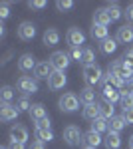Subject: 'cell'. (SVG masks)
I'll list each match as a JSON object with an SVG mask.
<instances>
[{
  "mask_svg": "<svg viewBox=\"0 0 133 149\" xmlns=\"http://www.w3.org/2000/svg\"><path fill=\"white\" fill-rule=\"evenodd\" d=\"M84 80L88 86H95L103 81V74H101V68L97 64H89V66H84Z\"/></svg>",
  "mask_w": 133,
  "mask_h": 149,
  "instance_id": "1",
  "label": "cell"
},
{
  "mask_svg": "<svg viewBox=\"0 0 133 149\" xmlns=\"http://www.w3.org/2000/svg\"><path fill=\"white\" fill-rule=\"evenodd\" d=\"M109 74L117 76V78H121L123 81L133 80V68L125 66V64H123V60H117V62H113V64H111V66H109Z\"/></svg>",
  "mask_w": 133,
  "mask_h": 149,
  "instance_id": "2",
  "label": "cell"
},
{
  "mask_svg": "<svg viewBox=\"0 0 133 149\" xmlns=\"http://www.w3.org/2000/svg\"><path fill=\"white\" fill-rule=\"evenodd\" d=\"M79 107V100L76 93H64L62 97H60V109L62 111H68V113H72V111H76Z\"/></svg>",
  "mask_w": 133,
  "mask_h": 149,
  "instance_id": "3",
  "label": "cell"
},
{
  "mask_svg": "<svg viewBox=\"0 0 133 149\" xmlns=\"http://www.w3.org/2000/svg\"><path fill=\"white\" fill-rule=\"evenodd\" d=\"M16 88H18V92H22L24 95H30V93L38 92V81L32 80L30 76H22L20 80L16 81Z\"/></svg>",
  "mask_w": 133,
  "mask_h": 149,
  "instance_id": "4",
  "label": "cell"
},
{
  "mask_svg": "<svg viewBox=\"0 0 133 149\" xmlns=\"http://www.w3.org/2000/svg\"><path fill=\"white\" fill-rule=\"evenodd\" d=\"M70 56H68L66 52H54L52 56H50V64H52V68L56 72H64V70L70 66Z\"/></svg>",
  "mask_w": 133,
  "mask_h": 149,
  "instance_id": "5",
  "label": "cell"
},
{
  "mask_svg": "<svg viewBox=\"0 0 133 149\" xmlns=\"http://www.w3.org/2000/svg\"><path fill=\"white\" fill-rule=\"evenodd\" d=\"M64 139H66L68 145H78L79 141H84V135H81L79 127H76V125H68L66 129H64Z\"/></svg>",
  "mask_w": 133,
  "mask_h": 149,
  "instance_id": "6",
  "label": "cell"
},
{
  "mask_svg": "<svg viewBox=\"0 0 133 149\" xmlns=\"http://www.w3.org/2000/svg\"><path fill=\"white\" fill-rule=\"evenodd\" d=\"M66 40L70 44V48H79V44L86 42V36H84V32L79 28H70L66 34Z\"/></svg>",
  "mask_w": 133,
  "mask_h": 149,
  "instance_id": "7",
  "label": "cell"
},
{
  "mask_svg": "<svg viewBox=\"0 0 133 149\" xmlns=\"http://www.w3.org/2000/svg\"><path fill=\"white\" fill-rule=\"evenodd\" d=\"M54 72L56 70L52 68L50 62H38V66H36V70H34V76H36V80H48Z\"/></svg>",
  "mask_w": 133,
  "mask_h": 149,
  "instance_id": "8",
  "label": "cell"
},
{
  "mask_svg": "<svg viewBox=\"0 0 133 149\" xmlns=\"http://www.w3.org/2000/svg\"><path fill=\"white\" fill-rule=\"evenodd\" d=\"M18 113H20V109L12 103H2V107H0V119L2 121H12L18 117Z\"/></svg>",
  "mask_w": 133,
  "mask_h": 149,
  "instance_id": "9",
  "label": "cell"
},
{
  "mask_svg": "<svg viewBox=\"0 0 133 149\" xmlns=\"http://www.w3.org/2000/svg\"><path fill=\"white\" fill-rule=\"evenodd\" d=\"M66 81H68V78H66L64 72H54V74L48 78V88H50V90H62V88L66 86Z\"/></svg>",
  "mask_w": 133,
  "mask_h": 149,
  "instance_id": "10",
  "label": "cell"
},
{
  "mask_svg": "<svg viewBox=\"0 0 133 149\" xmlns=\"http://www.w3.org/2000/svg\"><path fill=\"white\" fill-rule=\"evenodd\" d=\"M101 97L107 100V102H111V103L121 102V92H117L111 84H103V88H101Z\"/></svg>",
  "mask_w": 133,
  "mask_h": 149,
  "instance_id": "11",
  "label": "cell"
},
{
  "mask_svg": "<svg viewBox=\"0 0 133 149\" xmlns=\"http://www.w3.org/2000/svg\"><path fill=\"white\" fill-rule=\"evenodd\" d=\"M18 36H20V40H32L36 36V26L32 22H22L18 26Z\"/></svg>",
  "mask_w": 133,
  "mask_h": 149,
  "instance_id": "12",
  "label": "cell"
},
{
  "mask_svg": "<svg viewBox=\"0 0 133 149\" xmlns=\"http://www.w3.org/2000/svg\"><path fill=\"white\" fill-rule=\"evenodd\" d=\"M97 107H100V115H101V117H105V119H111V117L115 115V107H113V103L107 102V100H103V97L97 102Z\"/></svg>",
  "mask_w": 133,
  "mask_h": 149,
  "instance_id": "13",
  "label": "cell"
},
{
  "mask_svg": "<svg viewBox=\"0 0 133 149\" xmlns=\"http://www.w3.org/2000/svg\"><path fill=\"white\" fill-rule=\"evenodd\" d=\"M119 44H133V28L131 26H121L117 30V38H115Z\"/></svg>",
  "mask_w": 133,
  "mask_h": 149,
  "instance_id": "14",
  "label": "cell"
},
{
  "mask_svg": "<svg viewBox=\"0 0 133 149\" xmlns=\"http://www.w3.org/2000/svg\"><path fill=\"white\" fill-rule=\"evenodd\" d=\"M10 139L12 141H18V143H26L28 141V129L22 125H14L10 129Z\"/></svg>",
  "mask_w": 133,
  "mask_h": 149,
  "instance_id": "15",
  "label": "cell"
},
{
  "mask_svg": "<svg viewBox=\"0 0 133 149\" xmlns=\"http://www.w3.org/2000/svg\"><path fill=\"white\" fill-rule=\"evenodd\" d=\"M36 60H34L32 54H24L20 60H18V68H20V72H32V70H36Z\"/></svg>",
  "mask_w": 133,
  "mask_h": 149,
  "instance_id": "16",
  "label": "cell"
},
{
  "mask_svg": "<svg viewBox=\"0 0 133 149\" xmlns=\"http://www.w3.org/2000/svg\"><path fill=\"white\" fill-rule=\"evenodd\" d=\"M84 143H86V147L97 149V145L103 143V139L100 137V133H95V131H91V129H89L88 133H84Z\"/></svg>",
  "mask_w": 133,
  "mask_h": 149,
  "instance_id": "17",
  "label": "cell"
},
{
  "mask_svg": "<svg viewBox=\"0 0 133 149\" xmlns=\"http://www.w3.org/2000/svg\"><path fill=\"white\" fill-rule=\"evenodd\" d=\"M107 125H109V131L119 133L123 127L127 125V121H125V117H123V115H113L111 119H107Z\"/></svg>",
  "mask_w": 133,
  "mask_h": 149,
  "instance_id": "18",
  "label": "cell"
},
{
  "mask_svg": "<svg viewBox=\"0 0 133 149\" xmlns=\"http://www.w3.org/2000/svg\"><path fill=\"white\" fill-rule=\"evenodd\" d=\"M44 44L46 46H56V44H60V32L56 30V28H48L44 32Z\"/></svg>",
  "mask_w": 133,
  "mask_h": 149,
  "instance_id": "19",
  "label": "cell"
},
{
  "mask_svg": "<svg viewBox=\"0 0 133 149\" xmlns=\"http://www.w3.org/2000/svg\"><path fill=\"white\" fill-rule=\"evenodd\" d=\"M79 102L86 103V105H91V103H95V90L88 86V88H84L81 92H79Z\"/></svg>",
  "mask_w": 133,
  "mask_h": 149,
  "instance_id": "20",
  "label": "cell"
},
{
  "mask_svg": "<svg viewBox=\"0 0 133 149\" xmlns=\"http://www.w3.org/2000/svg\"><path fill=\"white\" fill-rule=\"evenodd\" d=\"M111 22L109 14H107V10L105 8H100V10H95V14H93V24H97V26H105L107 28V24Z\"/></svg>",
  "mask_w": 133,
  "mask_h": 149,
  "instance_id": "21",
  "label": "cell"
},
{
  "mask_svg": "<svg viewBox=\"0 0 133 149\" xmlns=\"http://www.w3.org/2000/svg\"><path fill=\"white\" fill-rule=\"evenodd\" d=\"M103 145H105L107 149H119V145H121V137H119V133L109 131L107 137L103 139Z\"/></svg>",
  "mask_w": 133,
  "mask_h": 149,
  "instance_id": "22",
  "label": "cell"
},
{
  "mask_svg": "<svg viewBox=\"0 0 133 149\" xmlns=\"http://www.w3.org/2000/svg\"><path fill=\"white\" fill-rule=\"evenodd\" d=\"M28 113H30V117H32V119H36V121H40V119L48 117L42 103H32V107H30V111H28Z\"/></svg>",
  "mask_w": 133,
  "mask_h": 149,
  "instance_id": "23",
  "label": "cell"
},
{
  "mask_svg": "<svg viewBox=\"0 0 133 149\" xmlns=\"http://www.w3.org/2000/svg\"><path fill=\"white\" fill-rule=\"evenodd\" d=\"M109 32H107V28H105V26H97V24H93V26H91V38H93V40H101V42H103V40H107V38H109Z\"/></svg>",
  "mask_w": 133,
  "mask_h": 149,
  "instance_id": "24",
  "label": "cell"
},
{
  "mask_svg": "<svg viewBox=\"0 0 133 149\" xmlns=\"http://www.w3.org/2000/svg\"><path fill=\"white\" fill-rule=\"evenodd\" d=\"M84 117H86V119H89V121H93V119L101 117V115H100V107H97V103L86 105V107H84Z\"/></svg>",
  "mask_w": 133,
  "mask_h": 149,
  "instance_id": "25",
  "label": "cell"
},
{
  "mask_svg": "<svg viewBox=\"0 0 133 149\" xmlns=\"http://www.w3.org/2000/svg\"><path fill=\"white\" fill-rule=\"evenodd\" d=\"M91 131L95 133H101V131H109V125H107V119L105 117H97L91 121Z\"/></svg>",
  "mask_w": 133,
  "mask_h": 149,
  "instance_id": "26",
  "label": "cell"
},
{
  "mask_svg": "<svg viewBox=\"0 0 133 149\" xmlns=\"http://www.w3.org/2000/svg\"><path fill=\"white\" fill-rule=\"evenodd\" d=\"M115 48H117V40H113V38H107V40L101 42V52L103 54H113Z\"/></svg>",
  "mask_w": 133,
  "mask_h": 149,
  "instance_id": "27",
  "label": "cell"
},
{
  "mask_svg": "<svg viewBox=\"0 0 133 149\" xmlns=\"http://www.w3.org/2000/svg\"><path fill=\"white\" fill-rule=\"evenodd\" d=\"M36 139L46 143V141H52L54 139V133H52V129H36Z\"/></svg>",
  "mask_w": 133,
  "mask_h": 149,
  "instance_id": "28",
  "label": "cell"
},
{
  "mask_svg": "<svg viewBox=\"0 0 133 149\" xmlns=\"http://www.w3.org/2000/svg\"><path fill=\"white\" fill-rule=\"evenodd\" d=\"M107 14H109V18H111V22H115V20H119L121 18V10H119V6L113 2V4H107Z\"/></svg>",
  "mask_w": 133,
  "mask_h": 149,
  "instance_id": "29",
  "label": "cell"
},
{
  "mask_svg": "<svg viewBox=\"0 0 133 149\" xmlns=\"http://www.w3.org/2000/svg\"><path fill=\"white\" fill-rule=\"evenodd\" d=\"M93 60H95V54H93V50H91V48H84V54H81V64H84V66L95 64Z\"/></svg>",
  "mask_w": 133,
  "mask_h": 149,
  "instance_id": "30",
  "label": "cell"
},
{
  "mask_svg": "<svg viewBox=\"0 0 133 149\" xmlns=\"http://www.w3.org/2000/svg\"><path fill=\"white\" fill-rule=\"evenodd\" d=\"M12 97H14V90H12L10 86H4L0 90V100H2V103H10Z\"/></svg>",
  "mask_w": 133,
  "mask_h": 149,
  "instance_id": "31",
  "label": "cell"
},
{
  "mask_svg": "<svg viewBox=\"0 0 133 149\" xmlns=\"http://www.w3.org/2000/svg\"><path fill=\"white\" fill-rule=\"evenodd\" d=\"M121 107H123V111L133 107V95L131 93H121Z\"/></svg>",
  "mask_w": 133,
  "mask_h": 149,
  "instance_id": "32",
  "label": "cell"
},
{
  "mask_svg": "<svg viewBox=\"0 0 133 149\" xmlns=\"http://www.w3.org/2000/svg\"><path fill=\"white\" fill-rule=\"evenodd\" d=\"M16 107H18L20 111H30V107H32V105H30V102H28V97L22 95V97L16 102Z\"/></svg>",
  "mask_w": 133,
  "mask_h": 149,
  "instance_id": "33",
  "label": "cell"
},
{
  "mask_svg": "<svg viewBox=\"0 0 133 149\" xmlns=\"http://www.w3.org/2000/svg\"><path fill=\"white\" fill-rule=\"evenodd\" d=\"M56 6H58V10H70V8H74V2L72 0H60V2H56Z\"/></svg>",
  "mask_w": 133,
  "mask_h": 149,
  "instance_id": "34",
  "label": "cell"
},
{
  "mask_svg": "<svg viewBox=\"0 0 133 149\" xmlns=\"http://www.w3.org/2000/svg\"><path fill=\"white\" fill-rule=\"evenodd\" d=\"M81 54H84V50H79V48H72L70 50V60H78V62H81Z\"/></svg>",
  "mask_w": 133,
  "mask_h": 149,
  "instance_id": "35",
  "label": "cell"
},
{
  "mask_svg": "<svg viewBox=\"0 0 133 149\" xmlns=\"http://www.w3.org/2000/svg\"><path fill=\"white\" fill-rule=\"evenodd\" d=\"M123 64H125V66H129V68H133V50H127V52H125V54H123Z\"/></svg>",
  "mask_w": 133,
  "mask_h": 149,
  "instance_id": "36",
  "label": "cell"
},
{
  "mask_svg": "<svg viewBox=\"0 0 133 149\" xmlns=\"http://www.w3.org/2000/svg\"><path fill=\"white\" fill-rule=\"evenodd\" d=\"M36 129H50V119H48V117H44V119L36 121Z\"/></svg>",
  "mask_w": 133,
  "mask_h": 149,
  "instance_id": "37",
  "label": "cell"
},
{
  "mask_svg": "<svg viewBox=\"0 0 133 149\" xmlns=\"http://www.w3.org/2000/svg\"><path fill=\"white\" fill-rule=\"evenodd\" d=\"M10 16V10H8V4H0V18L6 20Z\"/></svg>",
  "mask_w": 133,
  "mask_h": 149,
  "instance_id": "38",
  "label": "cell"
},
{
  "mask_svg": "<svg viewBox=\"0 0 133 149\" xmlns=\"http://www.w3.org/2000/svg\"><path fill=\"white\" fill-rule=\"evenodd\" d=\"M123 117H125L127 125H133V107L131 109H125V111H123Z\"/></svg>",
  "mask_w": 133,
  "mask_h": 149,
  "instance_id": "39",
  "label": "cell"
},
{
  "mask_svg": "<svg viewBox=\"0 0 133 149\" xmlns=\"http://www.w3.org/2000/svg\"><path fill=\"white\" fill-rule=\"evenodd\" d=\"M28 6L30 8H46V0H32Z\"/></svg>",
  "mask_w": 133,
  "mask_h": 149,
  "instance_id": "40",
  "label": "cell"
},
{
  "mask_svg": "<svg viewBox=\"0 0 133 149\" xmlns=\"http://www.w3.org/2000/svg\"><path fill=\"white\" fill-rule=\"evenodd\" d=\"M121 93H131L133 95V80H129L125 84V92H121Z\"/></svg>",
  "mask_w": 133,
  "mask_h": 149,
  "instance_id": "41",
  "label": "cell"
},
{
  "mask_svg": "<svg viewBox=\"0 0 133 149\" xmlns=\"http://www.w3.org/2000/svg\"><path fill=\"white\" fill-rule=\"evenodd\" d=\"M8 149H24V143H18V141H10V147Z\"/></svg>",
  "mask_w": 133,
  "mask_h": 149,
  "instance_id": "42",
  "label": "cell"
},
{
  "mask_svg": "<svg viewBox=\"0 0 133 149\" xmlns=\"http://www.w3.org/2000/svg\"><path fill=\"white\" fill-rule=\"evenodd\" d=\"M28 149H44V143H42V141H34Z\"/></svg>",
  "mask_w": 133,
  "mask_h": 149,
  "instance_id": "43",
  "label": "cell"
},
{
  "mask_svg": "<svg viewBox=\"0 0 133 149\" xmlns=\"http://www.w3.org/2000/svg\"><path fill=\"white\" fill-rule=\"evenodd\" d=\"M125 16H127V20H133V4H131V6H127V10H125Z\"/></svg>",
  "mask_w": 133,
  "mask_h": 149,
  "instance_id": "44",
  "label": "cell"
},
{
  "mask_svg": "<svg viewBox=\"0 0 133 149\" xmlns=\"http://www.w3.org/2000/svg\"><path fill=\"white\" fill-rule=\"evenodd\" d=\"M129 147L133 149V135H131V137H129Z\"/></svg>",
  "mask_w": 133,
  "mask_h": 149,
  "instance_id": "45",
  "label": "cell"
},
{
  "mask_svg": "<svg viewBox=\"0 0 133 149\" xmlns=\"http://www.w3.org/2000/svg\"><path fill=\"white\" fill-rule=\"evenodd\" d=\"M84 149H93V147H84Z\"/></svg>",
  "mask_w": 133,
  "mask_h": 149,
  "instance_id": "46",
  "label": "cell"
},
{
  "mask_svg": "<svg viewBox=\"0 0 133 149\" xmlns=\"http://www.w3.org/2000/svg\"><path fill=\"white\" fill-rule=\"evenodd\" d=\"M0 149H8V147H0Z\"/></svg>",
  "mask_w": 133,
  "mask_h": 149,
  "instance_id": "47",
  "label": "cell"
}]
</instances>
